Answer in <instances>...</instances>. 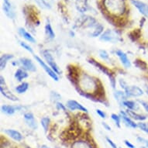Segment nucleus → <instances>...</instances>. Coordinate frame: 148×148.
<instances>
[{
  "label": "nucleus",
  "mask_w": 148,
  "mask_h": 148,
  "mask_svg": "<svg viewBox=\"0 0 148 148\" xmlns=\"http://www.w3.org/2000/svg\"><path fill=\"white\" fill-rule=\"evenodd\" d=\"M78 87L82 95L89 99H92V94H94L99 90V85L96 79L92 78L86 73H82L78 78Z\"/></svg>",
  "instance_id": "1"
},
{
  "label": "nucleus",
  "mask_w": 148,
  "mask_h": 148,
  "mask_svg": "<svg viewBox=\"0 0 148 148\" xmlns=\"http://www.w3.org/2000/svg\"><path fill=\"white\" fill-rule=\"evenodd\" d=\"M103 5L107 12L116 16L123 14L126 10L125 0H104Z\"/></svg>",
  "instance_id": "2"
},
{
  "label": "nucleus",
  "mask_w": 148,
  "mask_h": 148,
  "mask_svg": "<svg viewBox=\"0 0 148 148\" xmlns=\"http://www.w3.org/2000/svg\"><path fill=\"white\" fill-rule=\"evenodd\" d=\"M96 20L89 16H82L75 23V27L77 28H94L97 25Z\"/></svg>",
  "instance_id": "3"
},
{
  "label": "nucleus",
  "mask_w": 148,
  "mask_h": 148,
  "mask_svg": "<svg viewBox=\"0 0 148 148\" xmlns=\"http://www.w3.org/2000/svg\"><path fill=\"white\" fill-rule=\"evenodd\" d=\"M88 62H89L90 64H92V65L95 66L98 69H99L102 73H104L105 75H106L109 77V81H110V84H111V85H112V88H116V78H115L113 74H112V73L111 72V71H110L106 68V67H105V66L102 65V64L99 63L98 61H96L95 60H94V59H92V58L88 59Z\"/></svg>",
  "instance_id": "4"
},
{
  "label": "nucleus",
  "mask_w": 148,
  "mask_h": 148,
  "mask_svg": "<svg viewBox=\"0 0 148 148\" xmlns=\"http://www.w3.org/2000/svg\"><path fill=\"white\" fill-rule=\"evenodd\" d=\"M34 58L36 59V61L37 63L39 64L41 66L42 68H43V69H44L45 71H46V73L50 77H51V78H53V80L56 81V82H58V81L59 80V78H58V74H57L52 69V68L50 67V66H48L47 64L45 62H44L43 60H42L40 58H39L38 56H34Z\"/></svg>",
  "instance_id": "5"
},
{
  "label": "nucleus",
  "mask_w": 148,
  "mask_h": 148,
  "mask_svg": "<svg viewBox=\"0 0 148 148\" xmlns=\"http://www.w3.org/2000/svg\"><path fill=\"white\" fill-rule=\"evenodd\" d=\"M43 56H44V59L46 60L47 63L49 64V66H50V67L58 74V75H60V74H61V70H60L58 65L57 64V63L55 62L54 59H53V58L52 57V55H51V53H49L48 51H43Z\"/></svg>",
  "instance_id": "6"
},
{
  "label": "nucleus",
  "mask_w": 148,
  "mask_h": 148,
  "mask_svg": "<svg viewBox=\"0 0 148 148\" xmlns=\"http://www.w3.org/2000/svg\"><path fill=\"white\" fill-rule=\"evenodd\" d=\"M125 93L127 97H140L143 95V90L137 86H127L125 88Z\"/></svg>",
  "instance_id": "7"
},
{
  "label": "nucleus",
  "mask_w": 148,
  "mask_h": 148,
  "mask_svg": "<svg viewBox=\"0 0 148 148\" xmlns=\"http://www.w3.org/2000/svg\"><path fill=\"white\" fill-rule=\"evenodd\" d=\"M66 106L71 111L79 110V111H82V112H88V109L85 106H83L82 105L77 102V101H75V100H68Z\"/></svg>",
  "instance_id": "8"
},
{
  "label": "nucleus",
  "mask_w": 148,
  "mask_h": 148,
  "mask_svg": "<svg viewBox=\"0 0 148 148\" xmlns=\"http://www.w3.org/2000/svg\"><path fill=\"white\" fill-rule=\"evenodd\" d=\"M131 3L140 11V13L148 18V5L146 3L138 1V0H131Z\"/></svg>",
  "instance_id": "9"
},
{
  "label": "nucleus",
  "mask_w": 148,
  "mask_h": 148,
  "mask_svg": "<svg viewBox=\"0 0 148 148\" xmlns=\"http://www.w3.org/2000/svg\"><path fill=\"white\" fill-rule=\"evenodd\" d=\"M20 64L24 68V70L32 71V72H34L36 70V66L30 59L26 58H21L20 60Z\"/></svg>",
  "instance_id": "10"
},
{
  "label": "nucleus",
  "mask_w": 148,
  "mask_h": 148,
  "mask_svg": "<svg viewBox=\"0 0 148 148\" xmlns=\"http://www.w3.org/2000/svg\"><path fill=\"white\" fill-rule=\"evenodd\" d=\"M24 120L26 123L29 128L33 129V130H36L37 128V123H36V120L35 119L34 114L32 112H26L24 114Z\"/></svg>",
  "instance_id": "11"
},
{
  "label": "nucleus",
  "mask_w": 148,
  "mask_h": 148,
  "mask_svg": "<svg viewBox=\"0 0 148 148\" xmlns=\"http://www.w3.org/2000/svg\"><path fill=\"white\" fill-rule=\"evenodd\" d=\"M0 90H1L2 95H4L5 98H7L8 99L13 101V102L18 101V98L14 94H12V92H10V90L5 87V84H0Z\"/></svg>",
  "instance_id": "12"
},
{
  "label": "nucleus",
  "mask_w": 148,
  "mask_h": 148,
  "mask_svg": "<svg viewBox=\"0 0 148 148\" xmlns=\"http://www.w3.org/2000/svg\"><path fill=\"white\" fill-rule=\"evenodd\" d=\"M3 10L8 17L10 19H14L15 12L10 0H3Z\"/></svg>",
  "instance_id": "13"
},
{
  "label": "nucleus",
  "mask_w": 148,
  "mask_h": 148,
  "mask_svg": "<svg viewBox=\"0 0 148 148\" xmlns=\"http://www.w3.org/2000/svg\"><path fill=\"white\" fill-rule=\"evenodd\" d=\"M100 40L104 42H114L117 41V36H115V34L112 33L110 29H107L106 31L104 32L100 36Z\"/></svg>",
  "instance_id": "14"
},
{
  "label": "nucleus",
  "mask_w": 148,
  "mask_h": 148,
  "mask_svg": "<svg viewBox=\"0 0 148 148\" xmlns=\"http://www.w3.org/2000/svg\"><path fill=\"white\" fill-rule=\"evenodd\" d=\"M22 109V107L18 106H10V105H3L1 107V110L3 113L6 115H13L16 111H19Z\"/></svg>",
  "instance_id": "15"
},
{
  "label": "nucleus",
  "mask_w": 148,
  "mask_h": 148,
  "mask_svg": "<svg viewBox=\"0 0 148 148\" xmlns=\"http://www.w3.org/2000/svg\"><path fill=\"white\" fill-rule=\"evenodd\" d=\"M116 55L118 56V58H119L120 61H121V63L123 64V65L125 68H128L131 66V64H130V61L129 60L128 57H127L126 53H124L123 51L118 50V51H116Z\"/></svg>",
  "instance_id": "16"
},
{
  "label": "nucleus",
  "mask_w": 148,
  "mask_h": 148,
  "mask_svg": "<svg viewBox=\"0 0 148 148\" xmlns=\"http://www.w3.org/2000/svg\"><path fill=\"white\" fill-rule=\"evenodd\" d=\"M120 115H121V116H121V119H123V121L124 122V123L126 124V126H129V127H130V128L134 129L138 127V126L135 123V122H134L130 117L129 116L126 112H120Z\"/></svg>",
  "instance_id": "17"
},
{
  "label": "nucleus",
  "mask_w": 148,
  "mask_h": 148,
  "mask_svg": "<svg viewBox=\"0 0 148 148\" xmlns=\"http://www.w3.org/2000/svg\"><path fill=\"white\" fill-rule=\"evenodd\" d=\"M75 6L78 12L84 13L88 10V0H75Z\"/></svg>",
  "instance_id": "18"
},
{
  "label": "nucleus",
  "mask_w": 148,
  "mask_h": 148,
  "mask_svg": "<svg viewBox=\"0 0 148 148\" xmlns=\"http://www.w3.org/2000/svg\"><path fill=\"white\" fill-rule=\"evenodd\" d=\"M5 133L7 134L8 136H10L11 138L13 139L14 140L18 141V142H20L23 140V135L20 134L19 131H16V130H5Z\"/></svg>",
  "instance_id": "19"
},
{
  "label": "nucleus",
  "mask_w": 148,
  "mask_h": 148,
  "mask_svg": "<svg viewBox=\"0 0 148 148\" xmlns=\"http://www.w3.org/2000/svg\"><path fill=\"white\" fill-rule=\"evenodd\" d=\"M71 148H93V147L89 142L84 140H79L72 143Z\"/></svg>",
  "instance_id": "20"
},
{
  "label": "nucleus",
  "mask_w": 148,
  "mask_h": 148,
  "mask_svg": "<svg viewBox=\"0 0 148 148\" xmlns=\"http://www.w3.org/2000/svg\"><path fill=\"white\" fill-rule=\"evenodd\" d=\"M19 34L21 35L22 37H23L25 40H27V41H29V43H32V44L36 43V40L34 39V36H32L29 33H28L26 29H23V28H20L19 29Z\"/></svg>",
  "instance_id": "21"
},
{
  "label": "nucleus",
  "mask_w": 148,
  "mask_h": 148,
  "mask_svg": "<svg viewBox=\"0 0 148 148\" xmlns=\"http://www.w3.org/2000/svg\"><path fill=\"white\" fill-rule=\"evenodd\" d=\"M126 113L130 117V118H133V119H136V120H140V121H142V120H144V119H146L145 116L138 114V113H136L135 111H133V110L127 109V110H126Z\"/></svg>",
  "instance_id": "22"
},
{
  "label": "nucleus",
  "mask_w": 148,
  "mask_h": 148,
  "mask_svg": "<svg viewBox=\"0 0 148 148\" xmlns=\"http://www.w3.org/2000/svg\"><path fill=\"white\" fill-rule=\"evenodd\" d=\"M115 98L117 100V102H119L120 105H123V102L126 101V93L123 92H121V91H116L114 93Z\"/></svg>",
  "instance_id": "23"
},
{
  "label": "nucleus",
  "mask_w": 148,
  "mask_h": 148,
  "mask_svg": "<svg viewBox=\"0 0 148 148\" xmlns=\"http://www.w3.org/2000/svg\"><path fill=\"white\" fill-rule=\"evenodd\" d=\"M27 77H28V74L23 69H18L15 73V78L18 82H22Z\"/></svg>",
  "instance_id": "24"
},
{
  "label": "nucleus",
  "mask_w": 148,
  "mask_h": 148,
  "mask_svg": "<svg viewBox=\"0 0 148 148\" xmlns=\"http://www.w3.org/2000/svg\"><path fill=\"white\" fill-rule=\"evenodd\" d=\"M13 58V55L12 54H3L1 57L0 59V67H1V70H3L5 68V65L7 64L8 61H10L11 59Z\"/></svg>",
  "instance_id": "25"
},
{
  "label": "nucleus",
  "mask_w": 148,
  "mask_h": 148,
  "mask_svg": "<svg viewBox=\"0 0 148 148\" xmlns=\"http://www.w3.org/2000/svg\"><path fill=\"white\" fill-rule=\"evenodd\" d=\"M123 106L127 108V109L136 111L139 109V105L134 101H130V100H126L123 102Z\"/></svg>",
  "instance_id": "26"
},
{
  "label": "nucleus",
  "mask_w": 148,
  "mask_h": 148,
  "mask_svg": "<svg viewBox=\"0 0 148 148\" xmlns=\"http://www.w3.org/2000/svg\"><path fill=\"white\" fill-rule=\"evenodd\" d=\"M102 31H103V27H102L101 24H99L98 23L96 26H95L94 28H93V30H92V33H90L89 36H92V37H97L102 34Z\"/></svg>",
  "instance_id": "27"
},
{
  "label": "nucleus",
  "mask_w": 148,
  "mask_h": 148,
  "mask_svg": "<svg viewBox=\"0 0 148 148\" xmlns=\"http://www.w3.org/2000/svg\"><path fill=\"white\" fill-rule=\"evenodd\" d=\"M45 32H46L47 36H48L49 38L53 39L55 37V34H54V32H53V29H52V27H51L49 20H47L46 26H45Z\"/></svg>",
  "instance_id": "28"
},
{
  "label": "nucleus",
  "mask_w": 148,
  "mask_h": 148,
  "mask_svg": "<svg viewBox=\"0 0 148 148\" xmlns=\"http://www.w3.org/2000/svg\"><path fill=\"white\" fill-rule=\"evenodd\" d=\"M28 88H29V84L27 82H23L16 88V91L19 94H23V93L27 92Z\"/></svg>",
  "instance_id": "29"
},
{
  "label": "nucleus",
  "mask_w": 148,
  "mask_h": 148,
  "mask_svg": "<svg viewBox=\"0 0 148 148\" xmlns=\"http://www.w3.org/2000/svg\"><path fill=\"white\" fill-rule=\"evenodd\" d=\"M50 121H51V120H50V118H48V117H44V118H42L41 121H40L42 127L44 128V131L45 132H47V130H48L49 125H50Z\"/></svg>",
  "instance_id": "30"
},
{
  "label": "nucleus",
  "mask_w": 148,
  "mask_h": 148,
  "mask_svg": "<svg viewBox=\"0 0 148 148\" xmlns=\"http://www.w3.org/2000/svg\"><path fill=\"white\" fill-rule=\"evenodd\" d=\"M111 118L113 121L115 122V123L116 125V126H118L119 128H120V126H121V116H119V115L116 114H112L111 116Z\"/></svg>",
  "instance_id": "31"
},
{
  "label": "nucleus",
  "mask_w": 148,
  "mask_h": 148,
  "mask_svg": "<svg viewBox=\"0 0 148 148\" xmlns=\"http://www.w3.org/2000/svg\"><path fill=\"white\" fill-rule=\"evenodd\" d=\"M20 44L21 45V47H23V49H25V50H26V51H27L28 52H29V53H34L33 49H32V47L29 46V44H27V43H25V42H23V41H20Z\"/></svg>",
  "instance_id": "32"
},
{
  "label": "nucleus",
  "mask_w": 148,
  "mask_h": 148,
  "mask_svg": "<svg viewBox=\"0 0 148 148\" xmlns=\"http://www.w3.org/2000/svg\"><path fill=\"white\" fill-rule=\"evenodd\" d=\"M138 127L140 130H142L143 131L146 132L147 134H148V123H138Z\"/></svg>",
  "instance_id": "33"
},
{
  "label": "nucleus",
  "mask_w": 148,
  "mask_h": 148,
  "mask_svg": "<svg viewBox=\"0 0 148 148\" xmlns=\"http://www.w3.org/2000/svg\"><path fill=\"white\" fill-rule=\"evenodd\" d=\"M99 56L101 58L103 59V60H105V61L108 60L109 58L108 53H107L106 51H104V50H101V51H99Z\"/></svg>",
  "instance_id": "34"
},
{
  "label": "nucleus",
  "mask_w": 148,
  "mask_h": 148,
  "mask_svg": "<svg viewBox=\"0 0 148 148\" xmlns=\"http://www.w3.org/2000/svg\"><path fill=\"white\" fill-rule=\"evenodd\" d=\"M137 142L142 144H144L146 147L148 148V140L146 139L143 138V137H137Z\"/></svg>",
  "instance_id": "35"
},
{
  "label": "nucleus",
  "mask_w": 148,
  "mask_h": 148,
  "mask_svg": "<svg viewBox=\"0 0 148 148\" xmlns=\"http://www.w3.org/2000/svg\"><path fill=\"white\" fill-rule=\"evenodd\" d=\"M106 140L107 142H108V143H109V145H110V147L112 148H117V146L116 144L113 142V141L111 140L110 138H109V137H106Z\"/></svg>",
  "instance_id": "36"
},
{
  "label": "nucleus",
  "mask_w": 148,
  "mask_h": 148,
  "mask_svg": "<svg viewBox=\"0 0 148 148\" xmlns=\"http://www.w3.org/2000/svg\"><path fill=\"white\" fill-rule=\"evenodd\" d=\"M139 102L142 105V106L144 108L147 112H148V102H145V101H143V100H139Z\"/></svg>",
  "instance_id": "37"
},
{
  "label": "nucleus",
  "mask_w": 148,
  "mask_h": 148,
  "mask_svg": "<svg viewBox=\"0 0 148 148\" xmlns=\"http://www.w3.org/2000/svg\"><path fill=\"white\" fill-rule=\"evenodd\" d=\"M96 112H97V114L99 115L101 118H102V119H106V113H105L103 111H102L101 109H97V110H96Z\"/></svg>",
  "instance_id": "38"
},
{
  "label": "nucleus",
  "mask_w": 148,
  "mask_h": 148,
  "mask_svg": "<svg viewBox=\"0 0 148 148\" xmlns=\"http://www.w3.org/2000/svg\"><path fill=\"white\" fill-rule=\"evenodd\" d=\"M124 143L126 144V146L129 148H135V146L132 143H130L129 140H124Z\"/></svg>",
  "instance_id": "39"
},
{
  "label": "nucleus",
  "mask_w": 148,
  "mask_h": 148,
  "mask_svg": "<svg viewBox=\"0 0 148 148\" xmlns=\"http://www.w3.org/2000/svg\"><path fill=\"white\" fill-rule=\"evenodd\" d=\"M102 126H104L107 130H111V127H110V126L106 123H104V122H103V123H102Z\"/></svg>",
  "instance_id": "40"
},
{
  "label": "nucleus",
  "mask_w": 148,
  "mask_h": 148,
  "mask_svg": "<svg viewBox=\"0 0 148 148\" xmlns=\"http://www.w3.org/2000/svg\"><path fill=\"white\" fill-rule=\"evenodd\" d=\"M41 148H50V147H47V146H46V145H43L41 147Z\"/></svg>",
  "instance_id": "41"
}]
</instances>
